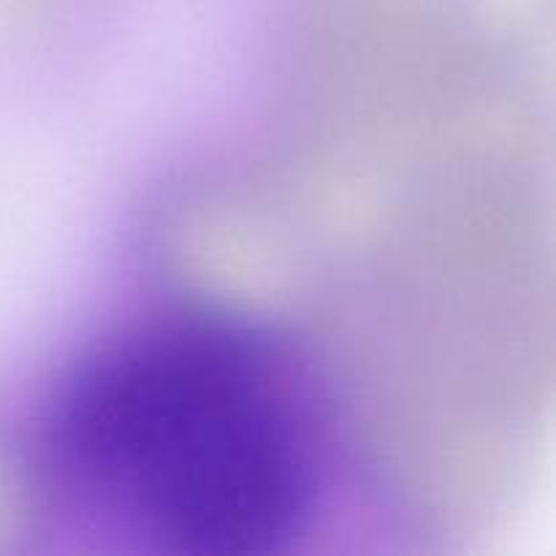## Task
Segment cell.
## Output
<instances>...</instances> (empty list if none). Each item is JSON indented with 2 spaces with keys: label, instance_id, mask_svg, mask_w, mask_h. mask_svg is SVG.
<instances>
[{
  "label": "cell",
  "instance_id": "1",
  "mask_svg": "<svg viewBox=\"0 0 556 556\" xmlns=\"http://www.w3.org/2000/svg\"><path fill=\"white\" fill-rule=\"evenodd\" d=\"M33 448L76 532L128 554H293L331 494L329 424L299 348L212 302L152 309L76 356Z\"/></svg>",
  "mask_w": 556,
  "mask_h": 556
}]
</instances>
